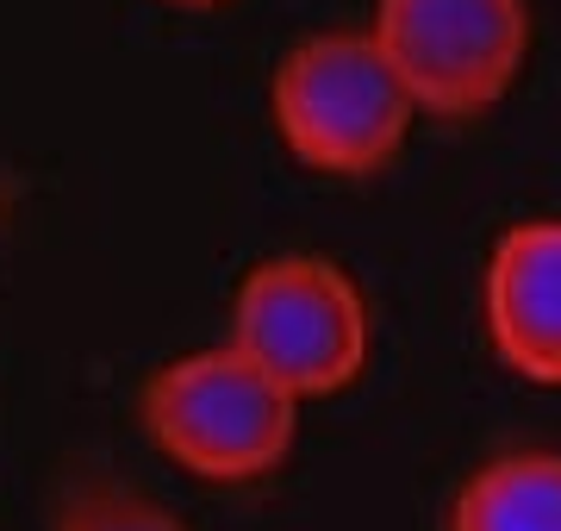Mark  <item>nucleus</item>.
Wrapping results in <instances>:
<instances>
[{
	"label": "nucleus",
	"instance_id": "obj_6",
	"mask_svg": "<svg viewBox=\"0 0 561 531\" xmlns=\"http://www.w3.org/2000/svg\"><path fill=\"white\" fill-rule=\"evenodd\" d=\"M443 531H561V450L518 444L486 456L456 488Z\"/></svg>",
	"mask_w": 561,
	"mask_h": 531
},
{
	"label": "nucleus",
	"instance_id": "obj_3",
	"mask_svg": "<svg viewBox=\"0 0 561 531\" xmlns=\"http://www.w3.org/2000/svg\"><path fill=\"white\" fill-rule=\"evenodd\" d=\"M231 344L294 400H331L362 382L375 313L343 263L319 250H280L262 257L231 294Z\"/></svg>",
	"mask_w": 561,
	"mask_h": 531
},
{
	"label": "nucleus",
	"instance_id": "obj_7",
	"mask_svg": "<svg viewBox=\"0 0 561 531\" xmlns=\"http://www.w3.org/2000/svg\"><path fill=\"white\" fill-rule=\"evenodd\" d=\"M50 531H194V526L150 494L125 488V482H81V488L62 494Z\"/></svg>",
	"mask_w": 561,
	"mask_h": 531
},
{
	"label": "nucleus",
	"instance_id": "obj_5",
	"mask_svg": "<svg viewBox=\"0 0 561 531\" xmlns=\"http://www.w3.org/2000/svg\"><path fill=\"white\" fill-rule=\"evenodd\" d=\"M486 344L512 375L561 388V219L512 225L481 275Z\"/></svg>",
	"mask_w": 561,
	"mask_h": 531
},
{
	"label": "nucleus",
	"instance_id": "obj_8",
	"mask_svg": "<svg viewBox=\"0 0 561 531\" xmlns=\"http://www.w3.org/2000/svg\"><path fill=\"white\" fill-rule=\"evenodd\" d=\"M162 7H187V13H206V7H231V0H162Z\"/></svg>",
	"mask_w": 561,
	"mask_h": 531
},
{
	"label": "nucleus",
	"instance_id": "obj_4",
	"mask_svg": "<svg viewBox=\"0 0 561 531\" xmlns=\"http://www.w3.org/2000/svg\"><path fill=\"white\" fill-rule=\"evenodd\" d=\"M424 120H481L530 57V0H375L368 25Z\"/></svg>",
	"mask_w": 561,
	"mask_h": 531
},
{
	"label": "nucleus",
	"instance_id": "obj_1",
	"mask_svg": "<svg viewBox=\"0 0 561 531\" xmlns=\"http://www.w3.org/2000/svg\"><path fill=\"white\" fill-rule=\"evenodd\" d=\"M300 407L262 363H250L231 338L181 350L150 369L138 388V426L157 456L213 488H250L294 456Z\"/></svg>",
	"mask_w": 561,
	"mask_h": 531
},
{
	"label": "nucleus",
	"instance_id": "obj_2",
	"mask_svg": "<svg viewBox=\"0 0 561 531\" xmlns=\"http://www.w3.org/2000/svg\"><path fill=\"white\" fill-rule=\"evenodd\" d=\"M419 101L375 32H312L268 76V125L312 176H381L412 138Z\"/></svg>",
	"mask_w": 561,
	"mask_h": 531
}]
</instances>
